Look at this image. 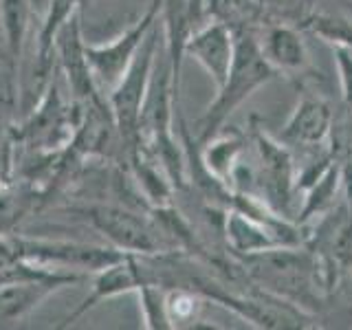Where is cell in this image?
<instances>
[{
	"label": "cell",
	"mask_w": 352,
	"mask_h": 330,
	"mask_svg": "<svg viewBox=\"0 0 352 330\" xmlns=\"http://www.w3.org/2000/svg\"><path fill=\"white\" fill-rule=\"evenodd\" d=\"M209 3H212V0H185V9H187V16L192 20V27H196L198 22L203 20V16L209 9Z\"/></svg>",
	"instance_id": "obj_19"
},
{
	"label": "cell",
	"mask_w": 352,
	"mask_h": 330,
	"mask_svg": "<svg viewBox=\"0 0 352 330\" xmlns=\"http://www.w3.org/2000/svg\"><path fill=\"white\" fill-rule=\"evenodd\" d=\"M183 53L194 58L214 80L216 88L227 80L236 55V31L225 22H207L196 27L185 40Z\"/></svg>",
	"instance_id": "obj_7"
},
{
	"label": "cell",
	"mask_w": 352,
	"mask_h": 330,
	"mask_svg": "<svg viewBox=\"0 0 352 330\" xmlns=\"http://www.w3.org/2000/svg\"><path fill=\"white\" fill-rule=\"evenodd\" d=\"M82 273H53L49 278L38 280H20L0 284V322H14V319L25 317L33 308H38L47 297L64 286L82 282Z\"/></svg>",
	"instance_id": "obj_8"
},
{
	"label": "cell",
	"mask_w": 352,
	"mask_h": 330,
	"mask_svg": "<svg viewBox=\"0 0 352 330\" xmlns=\"http://www.w3.org/2000/svg\"><path fill=\"white\" fill-rule=\"evenodd\" d=\"M258 42L264 60L273 66L275 73H297L308 66L306 42L302 38V33L293 27L286 25L269 27L262 40Z\"/></svg>",
	"instance_id": "obj_12"
},
{
	"label": "cell",
	"mask_w": 352,
	"mask_h": 330,
	"mask_svg": "<svg viewBox=\"0 0 352 330\" xmlns=\"http://www.w3.org/2000/svg\"><path fill=\"white\" fill-rule=\"evenodd\" d=\"M337 75L341 84V97H344L346 106L352 108V49L348 47H333Z\"/></svg>",
	"instance_id": "obj_18"
},
{
	"label": "cell",
	"mask_w": 352,
	"mask_h": 330,
	"mask_svg": "<svg viewBox=\"0 0 352 330\" xmlns=\"http://www.w3.org/2000/svg\"><path fill=\"white\" fill-rule=\"evenodd\" d=\"M5 139H7V119H5L3 106H0V154H3V146L7 143Z\"/></svg>",
	"instance_id": "obj_20"
},
{
	"label": "cell",
	"mask_w": 352,
	"mask_h": 330,
	"mask_svg": "<svg viewBox=\"0 0 352 330\" xmlns=\"http://www.w3.org/2000/svg\"><path fill=\"white\" fill-rule=\"evenodd\" d=\"M80 214L102 231V234L113 242V247L126 253H141V256H152V253L168 251L170 240L165 238L159 227H154L148 218H143L130 209L113 207V205H88L82 207Z\"/></svg>",
	"instance_id": "obj_4"
},
{
	"label": "cell",
	"mask_w": 352,
	"mask_h": 330,
	"mask_svg": "<svg viewBox=\"0 0 352 330\" xmlns=\"http://www.w3.org/2000/svg\"><path fill=\"white\" fill-rule=\"evenodd\" d=\"M163 9V0H154L148 11L139 18L135 25H130L119 38L106 44H84V55L88 62V69L93 73V82H99L104 88H113L126 75L128 66L135 60L139 47L146 40L150 29L159 22V14Z\"/></svg>",
	"instance_id": "obj_5"
},
{
	"label": "cell",
	"mask_w": 352,
	"mask_h": 330,
	"mask_svg": "<svg viewBox=\"0 0 352 330\" xmlns=\"http://www.w3.org/2000/svg\"><path fill=\"white\" fill-rule=\"evenodd\" d=\"M333 132V110L322 97L306 95L297 102L289 121L282 128L286 146L317 148L324 146Z\"/></svg>",
	"instance_id": "obj_9"
},
{
	"label": "cell",
	"mask_w": 352,
	"mask_h": 330,
	"mask_svg": "<svg viewBox=\"0 0 352 330\" xmlns=\"http://www.w3.org/2000/svg\"><path fill=\"white\" fill-rule=\"evenodd\" d=\"M141 297V311L146 319V328H172L168 304H165V291L161 289L159 282H146L139 289Z\"/></svg>",
	"instance_id": "obj_17"
},
{
	"label": "cell",
	"mask_w": 352,
	"mask_h": 330,
	"mask_svg": "<svg viewBox=\"0 0 352 330\" xmlns=\"http://www.w3.org/2000/svg\"><path fill=\"white\" fill-rule=\"evenodd\" d=\"M253 146L260 159V172L256 176L260 198L275 214L289 218L286 214L295 190V165L291 152L284 141L273 139L262 130H256L253 135Z\"/></svg>",
	"instance_id": "obj_6"
},
{
	"label": "cell",
	"mask_w": 352,
	"mask_h": 330,
	"mask_svg": "<svg viewBox=\"0 0 352 330\" xmlns=\"http://www.w3.org/2000/svg\"><path fill=\"white\" fill-rule=\"evenodd\" d=\"M0 247L11 256L22 258L38 267H66L82 271H102L108 264L130 256L119 249L88 247L77 242H51V240H29V238H5L0 236Z\"/></svg>",
	"instance_id": "obj_3"
},
{
	"label": "cell",
	"mask_w": 352,
	"mask_h": 330,
	"mask_svg": "<svg viewBox=\"0 0 352 330\" xmlns=\"http://www.w3.org/2000/svg\"><path fill=\"white\" fill-rule=\"evenodd\" d=\"M157 25L150 29V33L135 55V60L128 66L126 75L121 77V82L110 93V113L115 117V126L119 130V135L130 146L139 139L141 108L148 95L152 69L154 62H157V51L161 49V36Z\"/></svg>",
	"instance_id": "obj_2"
},
{
	"label": "cell",
	"mask_w": 352,
	"mask_h": 330,
	"mask_svg": "<svg viewBox=\"0 0 352 330\" xmlns=\"http://www.w3.org/2000/svg\"><path fill=\"white\" fill-rule=\"evenodd\" d=\"M275 75L278 73L260 51V42L247 31H236L234 62H231L227 80L218 86L216 99L207 106L201 121L196 124L198 141L205 143L218 135L220 126L229 119V115H234L258 88L269 84Z\"/></svg>",
	"instance_id": "obj_1"
},
{
	"label": "cell",
	"mask_w": 352,
	"mask_h": 330,
	"mask_svg": "<svg viewBox=\"0 0 352 330\" xmlns=\"http://www.w3.org/2000/svg\"><path fill=\"white\" fill-rule=\"evenodd\" d=\"M146 284V273H143V264L135 258V253L121 258L113 264H108L106 269L97 271V278L93 282V291L86 297L84 304L77 308L73 315L64 319L62 326L73 324L77 317L84 315L88 308L97 306L99 302L108 300V297H115L121 293H130V291H139L141 286Z\"/></svg>",
	"instance_id": "obj_10"
},
{
	"label": "cell",
	"mask_w": 352,
	"mask_h": 330,
	"mask_svg": "<svg viewBox=\"0 0 352 330\" xmlns=\"http://www.w3.org/2000/svg\"><path fill=\"white\" fill-rule=\"evenodd\" d=\"M225 238L229 249L238 256H253V253L284 247L269 225L234 207L225 214Z\"/></svg>",
	"instance_id": "obj_11"
},
{
	"label": "cell",
	"mask_w": 352,
	"mask_h": 330,
	"mask_svg": "<svg viewBox=\"0 0 352 330\" xmlns=\"http://www.w3.org/2000/svg\"><path fill=\"white\" fill-rule=\"evenodd\" d=\"M339 187H341V168L335 163H330L315 176L313 183L306 187V198L300 209L302 223L311 218L326 216L337 201Z\"/></svg>",
	"instance_id": "obj_13"
},
{
	"label": "cell",
	"mask_w": 352,
	"mask_h": 330,
	"mask_svg": "<svg viewBox=\"0 0 352 330\" xmlns=\"http://www.w3.org/2000/svg\"><path fill=\"white\" fill-rule=\"evenodd\" d=\"M306 27L330 47L352 49V20L339 11H317L306 18Z\"/></svg>",
	"instance_id": "obj_15"
},
{
	"label": "cell",
	"mask_w": 352,
	"mask_h": 330,
	"mask_svg": "<svg viewBox=\"0 0 352 330\" xmlns=\"http://www.w3.org/2000/svg\"><path fill=\"white\" fill-rule=\"evenodd\" d=\"M0 9H3V29L11 58L16 60L29 27V0H3Z\"/></svg>",
	"instance_id": "obj_16"
},
{
	"label": "cell",
	"mask_w": 352,
	"mask_h": 330,
	"mask_svg": "<svg viewBox=\"0 0 352 330\" xmlns=\"http://www.w3.org/2000/svg\"><path fill=\"white\" fill-rule=\"evenodd\" d=\"M203 150V170L209 172L220 183H229V176L238 165V159L245 150V141L240 135H214L209 141H205Z\"/></svg>",
	"instance_id": "obj_14"
}]
</instances>
